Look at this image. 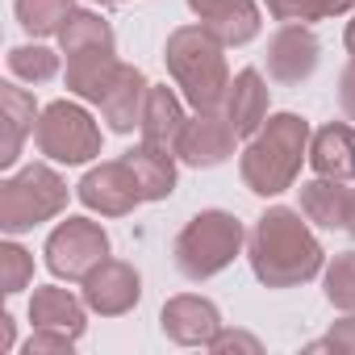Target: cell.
Listing matches in <instances>:
<instances>
[{
    "instance_id": "6da1fadb",
    "label": "cell",
    "mask_w": 355,
    "mask_h": 355,
    "mask_svg": "<svg viewBox=\"0 0 355 355\" xmlns=\"http://www.w3.org/2000/svg\"><path fill=\"white\" fill-rule=\"evenodd\" d=\"M247 259L263 288H301L326 268V251L309 230V218L288 205H272L247 234Z\"/></svg>"
},
{
    "instance_id": "7a4b0ae2",
    "label": "cell",
    "mask_w": 355,
    "mask_h": 355,
    "mask_svg": "<svg viewBox=\"0 0 355 355\" xmlns=\"http://www.w3.org/2000/svg\"><path fill=\"white\" fill-rule=\"evenodd\" d=\"M309 121L297 113H272L259 134L247 138L239 155V175L255 197H280L297 184L301 163L309 159Z\"/></svg>"
},
{
    "instance_id": "3957f363",
    "label": "cell",
    "mask_w": 355,
    "mask_h": 355,
    "mask_svg": "<svg viewBox=\"0 0 355 355\" xmlns=\"http://www.w3.org/2000/svg\"><path fill=\"white\" fill-rule=\"evenodd\" d=\"M163 63H167V76L175 80V88H180V96L197 113H222L226 109V92H230L234 76L226 67V46L201 21L167 34Z\"/></svg>"
},
{
    "instance_id": "277c9868",
    "label": "cell",
    "mask_w": 355,
    "mask_h": 355,
    "mask_svg": "<svg viewBox=\"0 0 355 355\" xmlns=\"http://www.w3.org/2000/svg\"><path fill=\"white\" fill-rule=\"evenodd\" d=\"M247 247V230L230 209H201L184 222V230L171 243V259L184 280L201 284L226 272Z\"/></svg>"
},
{
    "instance_id": "5b68a950",
    "label": "cell",
    "mask_w": 355,
    "mask_h": 355,
    "mask_svg": "<svg viewBox=\"0 0 355 355\" xmlns=\"http://www.w3.org/2000/svg\"><path fill=\"white\" fill-rule=\"evenodd\" d=\"M71 201L67 180L51 163H26L21 171L0 180V230L26 234L51 218H59Z\"/></svg>"
},
{
    "instance_id": "8992f818",
    "label": "cell",
    "mask_w": 355,
    "mask_h": 355,
    "mask_svg": "<svg viewBox=\"0 0 355 355\" xmlns=\"http://www.w3.org/2000/svg\"><path fill=\"white\" fill-rule=\"evenodd\" d=\"M34 146L51 163L80 167V163H88V159L101 155V125L92 121V113L80 101H51L38 113Z\"/></svg>"
},
{
    "instance_id": "52a82bcc",
    "label": "cell",
    "mask_w": 355,
    "mask_h": 355,
    "mask_svg": "<svg viewBox=\"0 0 355 355\" xmlns=\"http://www.w3.org/2000/svg\"><path fill=\"white\" fill-rule=\"evenodd\" d=\"M105 259H109V234L92 218H67L46 239V268L67 284H84Z\"/></svg>"
},
{
    "instance_id": "ba28073f",
    "label": "cell",
    "mask_w": 355,
    "mask_h": 355,
    "mask_svg": "<svg viewBox=\"0 0 355 355\" xmlns=\"http://www.w3.org/2000/svg\"><path fill=\"white\" fill-rule=\"evenodd\" d=\"M76 197L84 209H92L101 218H125V214H134V205H142L138 180H134L125 159H109V163L88 167L84 180L76 184Z\"/></svg>"
},
{
    "instance_id": "9c48e42d",
    "label": "cell",
    "mask_w": 355,
    "mask_h": 355,
    "mask_svg": "<svg viewBox=\"0 0 355 355\" xmlns=\"http://www.w3.org/2000/svg\"><path fill=\"white\" fill-rule=\"evenodd\" d=\"M268 76L284 88H297L305 80H313L318 63H322V42L309 26H280L268 38Z\"/></svg>"
},
{
    "instance_id": "30bf717a",
    "label": "cell",
    "mask_w": 355,
    "mask_h": 355,
    "mask_svg": "<svg viewBox=\"0 0 355 355\" xmlns=\"http://www.w3.org/2000/svg\"><path fill=\"white\" fill-rule=\"evenodd\" d=\"M159 326L175 347H209L222 330V309L209 297L180 293L167 297V305L159 309Z\"/></svg>"
},
{
    "instance_id": "8fae6325",
    "label": "cell",
    "mask_w": 355,
    "mask_h": 355,
    "mask_svg": "<svg viewBox=\"0 0 355 355\" xmlns=\"http://www.w3.org/2000/svg\"><path fill=\"white\" fill-rule=\"evenodd\" d=\"M142 301V276L125 259H105L88 280H84V305L101 318H121Z\"/></svg>"
},
{
    "instance_id": "7c38bea8",
    "label": "cell",
    "mask_w": 355,
    "mask_h": 355,
    "mask_svg": "<svg viewBox=\"0 0 355 355\" xmlns=\"http://www.w3.org/2000/svg\"><path fill=\"white\" fill-rule=\"evenodd\" d=\"M239 130L230 125L226 113H197L189 117L180 142H175V159L189 163V167H218L234 155Z\"/></svg>"
},
{
    "instance_id": "4fadbf2b",
    "label": "cell",
    "mask_w": 355,
    "mask_h": 355,
    "mask_svg": "<svg viewBox=\"0 0 355 355\" xmlns=\"http://www.w3.org/2000/svg\"><path fill=\"white\" fill-rule=\"evenodd\" d=\"M189 9L197 13V21L230 51V46H247L259 38L263 17L255 0H189Z\"/></svg>"
},
{
    "instance_id": "5bb4252c",
    "label": "cell",
    "mask_w": 355,
    "mask_h": 355,
    "mask_svg": "<svg viewBox=\"0 0 355 355\" xmlns=\"http://www.w3.org/2000/svg\"><path fill=\"white\" fill-rule=\"evenodd\" d=\"M309 167L326 180H355V125L351 121H326L309 138Z\"/></svg>"
},
{
    "instance_id": "9a60e30c",
    "label": "cell",
    "mask_w": 355,
    "mask_h": 355,
    "mask_svg": "<svg viewBox=\"0 0 355 355\" xmlns=\"http://www.w3.org/2000/svg\"><path fill=\"white\" fill-rule=\"evenodd\" d=\"M146 92H150L146 76H142L138 67L121 63L117 80L109 84V92H105V96H101V105H96V109H101V117L109 121V130H113V134H134V130L142 125Z\"/></svg>"
},
{
    "instance_id": "2e32d148",
    "label": "cell",
    "mask_w": 355,
    "mask_h": 355,
    "mask_svg": "<svg viewBox=\"0 0 355 355\" xmlns=\"http://www.w3.org/2000/svg\"><path fill=\"white\" fill-rule=\"evenodd\" d=\"M184 125H189L184 96H175L167 84H150V92H146V109H142V125H138L142 142L175 155V142H180Z\"/></svg>"
},
{
    "instance_id": "e0dca14e",
    "label": "cell",
    "mask_w": 355,
    "mask_h": 355,
    "mask_svg": "<svg viewBox=\"0 0 355 355\" xmlns=\"http://www.w3.org/2000/svg\"><path fill=\"white\" fill-rule=\"evenodd\" d=\"M268 105H272V92H268L263 76L255 67H243L230 80V92H226V109L222 113L230 117V125L239 130V138H251L268 121Z\"/></svg>"
},
{
    "instance_id": "ac0fdd59",
    "label": "cell",
    "mask_w": 355,
    "mask_h": 355,
    "mask_svg": "<svg viewBox=\"0 0 355 355\" xmlns=\"http://www.w3.org/2000/svg\"><path fill=\"white\" fill-rule=\"evenodd\" d=\"M117 71H121L117 51H76V55H67L63 80H67V92H71L76 101L101 105V96H105L109 84L117 80Z\"/></svg>"
},
{
    "instance_id": "d6986e66",
    "label": "cell",
    "mask_w": 355,
    "mask_h": 355,
    "mask_svg": "<svg viewBox=\"0 0 355 355\" xmlns=\"http://www.w3.org/2000/svg\"><path fill=\"white\" fill-rule=\"evenodd\" d=\"M88 313L92 309L84 305V297H76L67 288H55V284L34 288V297H30V322L42 326V330H59V334L80 338L88 330Z\"/></svg>"
},
{
    "instance_id": "ffe728a7",
    "label": "cell",
    "mask_w": 355,
    "mask_h": 355,
    "mask_svg": "<svg viewBox=\"0 0 355 355\" xmlns=\"http://www.w3.org/2000/svg\"><path fill=\"white\" fill-rule=\"evenodd\" d=\"M38 101L34 92L17 88V84H0V117H5V142H0V167H13L21 159L26 138L38 125Z\"/></svg>"
},
{
    "instance_id": "44dd1931",
    "label": "cell",
    "mask_w": 355,
    "mask_h": 355,
    "mask_svg": "<svg viewBox=\"0 0 355 355\" xmlns=\"http://www.w3.org/2000/svg\"><path fill=\"white\" fill-rule=\"evenodd\" d=\"M121 159H125L130 171H134L142 201H167V197L175 193V180H180V171H175V155H171V150H159V146L138 142V146H130Z\"/></svg>"
},
{
    "instance_id": "7402d4cb",
    "label": "cell",
    "mask_w": 355,
    "mask_h": 355,
    "mask_svg": "<svg viewBox=\"0 0 355 355\" xmlns=\"http://www.w3.org/2000/svg\"><path fill=\"white\" fill-rule=\"evenodd\" d=\"M347 205H351V189L343 180H326V175H313V180L301 184V214L318 226V230H343L347 226Z\"/></svg>"
},
{
    "instance_id": "603a6c76",
    "label": "cell",
    "mask_w": 355,
    "mask_h": 355,
    "mask_svg": "<svg viewBox=\"0 0 355 355\" xmlns=\"http://www.w3.org/2000/svg\"><path fill=\"white\" fill-rule=\"evenodd\" d=\"M63 55H76V51H117V38H113V26L92 13V9H71V17L63 21V30L55 34Z\"/></svg>"
},
{
    "instance_id": "cb8c5ba5",
    "label": "cell",
    "mask_w": 355,
    "mask_h": 355,
    "mask_svg": "<svg viewBox=\"0 0 355 355\" xmlns=\"http://www.w3.org/2000/svg\"><path fill=\"white\" fill-rule=\"evenodd\" d=\"M272 21L280 26H313L326 17H343L355 13V0H263Z\"/></svg>"
},
{
    "instance_id": "d4e9b609",
    "label": "cell",
    "mask_w": 355,
    "mask_h": 355,
    "mask_svg": "<svg viewBox=\"0 0 355 355\" xmlns=\"http://www.w3.org/2000/svg\"><path fill=\"white\" fill-rule=\"evenodd\" d=\"M17 21L30 38H51L63 30V21L71 17L76 0H17Z\"/></svg>"
},
{
    "instance_id": "484cf974",
    "label": "cell",
    "mask_w": 355,
    "mask_h": 355,
    "mask_svg": "<svg viewBox=\"0 0 355 355\" xmlns=\"http://www.w3.org/2000/svg\"><path fill=\"white\" fill-rule=\"evenodd\" d=\"M9 76L21 80V84H46L59 76V55L42 42H30V46H13L9 51Z\"/></svg>"
},
{
    "instance_id": "4316f807",
    "label": "cell",
    "mask_w": 355,
    "mask_h": 355,
    "mask_svg": "<svg viewBox=\"0 0 355 355\" xmlns=\"http://www.w3.org/2000/svg\"><path fill=\"white\" fill-rule=\"evenodd\" d=\"M322 293L338 313H355V251H338L322 268Z\"/></svg>"
},
{
    "instance_id": "83f0119b",
    "label": "cell",
    "mask_w": 355,
    "mask_h": 355,
    "mask_svg": "<svg viewBox=\"0 0 355 355\" xmlns=\"http://www.w3.org/2000/svg\"><path fill=\"white\" fill-rule=\"evenodd\" d=\"M34 280V255L17 243H0V293L17 297Z\"/></svg>"
},
{
    "instance_id": "f1b7e54d",
    "label": "cell",
    "mask_w": 355,
    "mask_h": 355,
    "mask_svg": "<svg viewBox=\"0 0 355 355\" xmlns=\"http://www.w3.org/2000/svg\"><path fill=\"white\" fill-rule=\"evenodd\" d=\"M305 351H338V355H355V313H347L343 322H334L322 338H313Z\"/></svg>"
},
{
    "instance_id": "f546056e",
    "label": "cell",
    "mask_w": 355,
    "mask_h": 355,
    "mask_svg": "<svg viewBox=\"0 0 355 355\" xmlns=\"http://www.w3.org/2000/svg\"><path fill=\"white\" fill-rule=\"evenodd\" d=\"M71 347H76V338L71 334H59V330H42V326H34V334L26 338V355H71Z\"/></svg>"
},
{
    "instance_id": "4dcf8cb0",
    "label": "cell",
    "mask_w": 355,
    "mask_h": 355,
    "mask_svg": "<svg viewBox=\"0 0 355 355\" xmlns=\"http://www.w3.org/2000/svg\"><path fill=\"white\" fill-rule=\"evenodd\" d=\"M209 351H251V355H259L263 347H259V338L255 334H243V330H218V338L209 343Z\"/></svg>"
},
{
    "instance_id": "1f68e13d",
    "label": "cell",
    "mask_w": 355,
    "mask_h": 355,
    "mask_svg": "<svg viewBox=\"0 0 355 355\" xmlns=\"http://www.w3.org/2000/svg\"><path fill=\"white\" fill-rule=\"evenodd\" d=\"M338 109L347 113V121H355V59L338 71Z\"/></svg>"
},
{
    "instance_id": "d6a6232c",
    "label": "cell",
    "mask_w": 355,
    "mask_h": 355,
    "mask_svg": "<svg viewBox=\"0 0 355 355\" xmlns=\"http://www.w3.org/2000/svg\"><path fill=\"white\" fill-rule=\"evenodd\" d=\"M13 347V313H0V351Z\"/></svg>"
},
{
    "instance_id": "836d02e7",
    "label": "cell",
    "mask_w": 355,
    "mask_h": 355,
    "mask_svg": "<svg viewBox=\"0 0 355 355\" xmlns=\"http://www.w3.org/2000/svg\"><path fill=\"white\" fill-rule=\"evenodd\" d=\"M343 42H347V55L355 59V13H351V21H347V34H343Z\"/></svg>"
},
{
    "instance_id": "e575fe53",
    "label": "cell",
    "mask_w": 355,
    "mask_h": 355,
    "mask_svg": "<svg viewBox=\"0 0 355 355\" xmlns=\"http://www.w3.org/2000/svg\"><path fill=\"white\" fill-rule=\"evenodd\" d=\"M351 239H355V189H351V205H347V226H343Z\"/></svg>"
},
{
    "instance_id": "d590c367",
    "label": "cell",
    "mask_w": 355,
    "mask_h": 355,
    "mask_svg": "<svg viewBox=\"0 0 355 355\" xmlns=\"http://www.w3.org/2000/svg\"><path fill=\"white\" fill-rule=\"evenodd\" d=\"M92 5H125V0H92Z\"/></svg>"
}]
</instances>
